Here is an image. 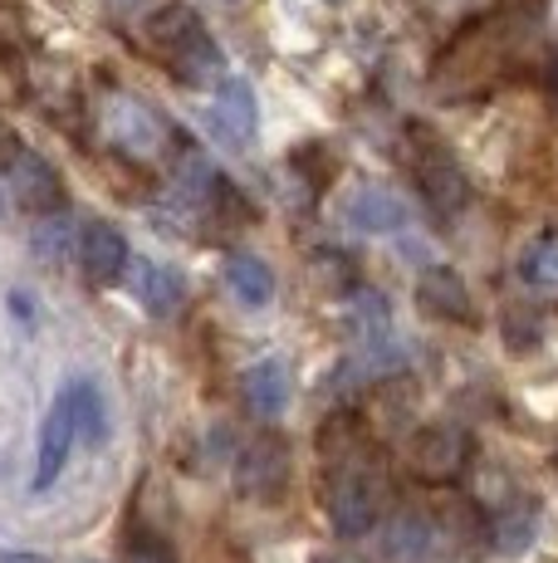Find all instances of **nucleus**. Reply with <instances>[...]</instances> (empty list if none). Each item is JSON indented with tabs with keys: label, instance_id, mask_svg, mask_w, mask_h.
<instances>
[{
	"label": "nucleus",
	"instance_id": "f257e3e1",
	"mask_svg": "<svg viewBox=\"0 0 558 563\" xmlns=\"http://www.w3.org/2000/svg\"><path fill=\"white\" fill-rule=\"evenodd\" d=\"M99 118V137L113 147L118 157L137 162V167H163L177 162V153L187 147V137L177 133V123L163 113L157 103H147L133 89H109L93 108Z\"/></svg>",
	"mask_w": 558,
	"mask_h": 563
},
{
	"label": "nucleus",
	"instance_id": "f03ea898",
	"mask_svg": "<svg viewBox=\"0 0 558 563\" xmlns=\"http://www.w3.org/2000/svg\"><path fill=\"white\" fill-rule=\"evenodd\" d=\"M147 45L153 54L171 69V79H181L187 89H207V84L225 79V54L211 40L207 20L191 5H163L153 20H147Z\"/></svg>",
	"mask_w": 558,
	"mask_h": 563
},
{
	"label": "nucleus",
	"instance_id": "7ed1b4c3",
	"mask_svg": "<svg viewBox=\"0 0 558 563\" xmlns=\"http://www.w3.org/2000/svg\"><path fill=\"white\" fill-rule=\"evenodd\" d=\"M328 525H334L338 539H362L382 515V471H372L368 461H343L334 475H328Z\"/></svg>",
	"mask_w": 558,
	"mask_h": 563
},
{
	"label": "nucleus",
	"instance_id": "20e7f679",
	"mask_svg": "<svg viewBox=\"0 0 558 563\" xmlns=\"http://www.w3.org/2000/svg\"><path fill=\"white\" fill-rule=\"evenodd\" d=\"M412 181H416V197L432 206V216H460L470 206V177L466 167L456 162L446 143H436V137H422L412 153Z\"/></svg>",
	"mask_w": 558,
	"mask_h": 563
},
{
	"label": "nucleus",
	"instance_id": "39448f33",
	"mask_svg": "<svg viewBox=\"0 0 558 563\" xmlns=\"http://www.w3.org/2000/svg\"><path fill=\"white\" fill-rule=\"evenodd\" d=\"M476 441L460 421H432L412 437V475L422 485H456L470 471Z\"/></svg>",
	"mask_w": 558,
	"mask_h": 563
},
{
	"label": "nucleus",
	"instance_id": "423d86ee",
	"mask_svg": "<svg viewBox=\"0 0 558 563\" xmlns=\"http://www.w3.org/2000/svg\"><path fill=\"white\" fill-rule=\"evenodd\" d=\"M0 177H5L10 201H15L25 216H55V211H64L59 172L49 167L40 153H30V147H20V143L10 147L5 162H0Z\"/></svg>",
	"mask_w": 558,
	"mask_h": 563
},
{
	"label": "nucleus",
	"instance_id": "0eeeda50",
	"mask_svg": "<svg viewBox=\"0 0 558 563\" xmlns=\"http://www.w3.org/2000/svg\"><path fill=\"white\" fill-rule=\"evenodd\" d=\"M284 485H289V446L275 431H260V437L241 451V461H235V490H241L245 500L270 505L284 495Z\"/></svg>",
	"mask_w": 558,
	"mask_h": 563
},
{
	"label": "nucleus",
	"instance_id": "6e6552de",
	"mask_svg": "<svg viewBox=\"0 0 558 563\" xmlns=\"http://www.w3.org/2000/svg\"><path fill=\"white\" fill-rule=\"evenodd\" d=\"M382 559L388 563H436L442 559V525L426 510H402L382 529Z\"/></svg>",
	"mask_w": 558,
	"mask_h": 563
},
{
	"label": "nucleus",
	"instance_id": "1a4fd4ad",
	"mask_svg": "<svg viewBox=\"0 0 558 563\" xmlns=\"http://www.w3.org/2000/svg\"><path fill=\"white\" fill-rule=\"evenodd\" d=\"M416 305L436 319L450 323H476V299H470V285L460 279L456 265H426L416 275Z\"/></svg>",
	"mask_w": 558,
	"mask_h": 563
},
{
	"label": "nucleus",
	"instance_id": "9d476101",
	"mask_svg": "<svg viewBox=\"0 0 558 563\" xmlns=\"http://www.w3.org/2000/svg\"><path fill=\"white\" fill-rule=\"evenodd\" d=\"M79 265H83V275H89V285H118V279L127 275V265H133L123 231L109 221L83 225L79 231Z\"/></svg>",
	"mask_w": 558,
	"mask_h": 563
},
{
	"label": "nucleus",
	"instance_id": "9b49d317",
	"mask_svg": "<svg viewBox=\"0 0 558 563\" xmlns=\"http://www.w3.org/2000/svg\"><path fill=\"white\" fill-rule=\"evenodd\" d=\"M289 397H294V377H289L284 358H260L241 373V402L250 417L275 421L289 407Z\"/></svg>",
	"mask_w": 558,
	"mask_h": 563
},
{
	"label": "nucleus",
	"instance_id": "f8f14e48",
	"mask_svg": "<svg viewBox=\"0 0 558 563\" xmlns=\"http://www.w3.org/2000/svg\"><path fill=\"white\" fill-rule=\"evenodd\" d=\"M74 437H79V421H74V407L64 402V393L49 407L45 427H40V456H35V490H49V485L64 475L74 451Z\"/></svg>",
	"mask_w": 558,
	"mask_h": 563
},
{
	"label": "nucleus",
	"instance_id": "ddd939ff",
	"mask_svg": "<svg viewBox=\"0 0 558 563\" xmlns=\"http://www.w3.org/2000/svg\"><path fill=\"white\" fill-rule=\"evenodd\" d=\"M211 118H216V128L231 137L235 147H250L255 133H260V103H255V89L245 79H221Z\"/></svg>",
	"mask_w": 558,
	"mask_h": 563
},
{
	"label": "nucleus",
	"instance_id": "4468645a",
	"mask_svg": "<svg viewBox=\"0 0 558 563\" xmlns=\"http://www.w3.org/2000/svg\"><path fill=\"white\" fill-rule=\"evenodd\" d=\"M534 539H539V500H529V495L500 500L495 515H490V544L514 559L524 549H534Z\"/></svg>",
	"mask_w": 558,
	"mask_h": 563
},
{
	"label": "nucleus",
	"instance_id": "2eb2a0df",
	"mask_svg": "<svg viewBox=\"0 0 558 563\" xmlns=\"http://www.w3.org/2000/svg\"><path fill=\"white\" fill-rule=\"evenodd\" d=\"M133 295L153 319H171L187 305V285L171 265H157V260H137L133 265Z\"/></svg>",
	"mask_w": 558,
	"mask_h": 563
},
{
	"label": "nucleus",
	"instance_id": "dca6fc26",
	"mask_svg": "<svg viewBox=\"0 0 558 563\" xmlns=\"http://www.w3.org/2000/svg\"><path fill=\"white\" fill-rule=\"evenodd\" d=\"M348 221L368 235H397L412 225V211H406V201L392 197L388 187H362L358 197L348 201Z\"/></svg>",
	"mask_w": 558,
	"mask_h": 563
},
{
	"label": "nucleus",
	"instance_id": "f3484780",
	"mask_svg": "<svg viewBox=\"0 0 558 563\" xmlns=\"http://www.w3.org/2000/svg\"><path fill=\"white\" fill-rule=\"evenodd\" d=\"M225 289L241 299L245 309H270L275 305V269L260 255H231L225 260Z\"/></svg>",
	"mask_w": 558,
	"mask_h": 563
},
{
	"label": "nucleus",
	"instance_id": "a211bd4d",
	"mask_svg": "<svg viewBox=\"0 0 558 563\" xmlns=\"http://www.w3.org/2000/svg\"><path fill=\"white\" fill-rule=\"evenodd\" d=\"M64 402L74 407V421H79L83 441H93V446L109 441V402H103V393H99L93 377H74V383L64 387Z\"/></svg>",
	"mask_w": 558,
	"mask_h": 563
},
{
	"label": "nucleus",
	"instance_id": "6ab92c4d",
	"mask_svg": "<svg viewBox=\"0 0 558 563\" xmlns=\"http://www.w3.org/2000/svg\"><path fill=\"white\" fill-rule=\"evenodd\" d=\"M348 329L358 343L392 339V309L382 289H353L348 295Z\"/></svg>",
	"mask_w": 558,
	"mask_h": 563
},
{
	"label": "nucleus",
	"instance_id": "aec40b11",
	"mask_svg": "<svg viewBox=\"0 0 558 563\" xmlns=\"http://www.w3.org/2000/svg\"><path fill=\"white\" fill-rule=\"evenodd\" d=\"M520 279L534 295H558V235H539V241L524 245Z\"/></svg>",
	"mask_w": 558,
	"mask_h": 563
},
{
	"label": "nucleus",
	"instance_id": "412c9836",
	"mask_svg": "<svg viewBox=\"0 0 558 563\" xmlns=\"http://www.w3.org/2000/svg\"><path fill=\"white\" fill-rule=\"evenodd\" d=\"M30 251L40 255V265L59 269V265H64V255L74 251V221H69V211L40 216V225L30 231Z\"/></svg>",
	"mask_w": 558,
	"mask_h": 563
},
{
	"label": "nucleus",
	"instance_id": "4be33fe9",
	"mask_svg": "<svg viewBox=\"0 0 558 563\" xmlns=\"http://www.w3.org/2000/svg\"><path fill=\"white\" fill-rule=\"evenodd\" d=\"M25 49V15L10 0H0V59H15Z\"/></svg>",
	"mask_w": 558,
	"mask_h": 563
},
{
	"label": "nucleus",
	"instance_id": "5701e85b",
	"mask_svg": "<svg viewBox=\"0 0 558 563\" xmlns=\"http://www.w3.org/2000/svg\"><path fill=\"white\" fill-rule=\"evenodd\" d=\"M127 563H177V554H171L163 539L143 534V539H133V544H127Z\"/></svg>",
	"mask_w": 558,
	"mask_h": 563
},
{
	"label": "nucleus",
	"instance_id": "b1692460",
	"mask_svg": "<svg viewBox=\"0 0 558 563\" xmlns=\"http://www.w3.org/2000/svg\"><path fill=\"white\" fill-rule=\"evenodd\" d=\"M10 313H15V319H25V323H35V299H30L25 289H10Z\"/></svg>",
	"mask_w": 558,
	"mask_h": 563
},
{
	"label": "nucleus",
	"instance_id": "393cba45",
	"mask_svg": "<svg viewBox=\"0 0 558 563\" xmlns=\"http://www.w3.org/2000/svg\"><path fill=\"white\" fill-rule=\"evenodd\" d=\"M0 563H49L45 554H0Z\"/></svg>",
	"mask_w": 558,
	"mask_h": 563
},
{
	"label": "nucleus",
	"instance_id": "a878e982",
	"mask_svg": "<svg viewBox=\"0 0 558 563\" xmlns=\"http://www.w3.org/2000/svg\"><path fill=\"white\" fill-rule=\"evenodd\" d=\"M549 89L558 93V54H554V59H549Z\"/></svg>",
	"mask_w": 558,
	"mask_h": 563
},
{
	"label": "nucleus",
	"instance_id": "bb28decb",
	"mask_svg": "<svg viewBox=\"0 0 558 563\" xmlns=\"http://www.w3.org/2000/svg\"><path fill=\"white\" fill-rule=\"evenodd\" d=\"M309 563H343V559H328V554H319V559H309Z\"/></svg>",
	"mask_w": 558,
	"mask_h": 563
}]
</instances>
